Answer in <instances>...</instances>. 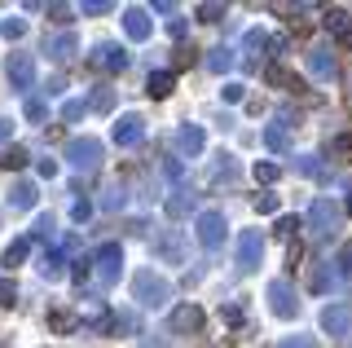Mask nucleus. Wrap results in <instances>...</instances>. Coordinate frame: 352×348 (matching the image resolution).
Wrapping results in <instances>:
<instances>
[{
    "label": "nucleus",
    "instance_id": "53",
    "mask_svg": "<svg viewBox=\"0 0 352 348\" xmlns=\"http://www.w3.org/2000/svg\"><path fill=\"white\" fill-rule=\"evenodd\" d=\"M278 230H282V234H295L300 225H295V216H282V221H278Z\"/></svg>",
    "mask_w": 352,
    "mask_h": 348
},
{
    "label": "nucleus",
    "instance_id": "27",
    "mask_svg": "<svg viewBox=\"0 0 352 348\" xmlns=\"http://www.w3.org/2000/svg\"><path fill=\"white\" fill-rule=\"evenodd\" d=\"M27 252H31V238H14V243L5 247V260H0V265L14 269V265H22V260H27Z\"/></svg>",
    "mask_w": 352,
    "mask_h": 348
},
{
    "label": "nucleus",
    "instance_id": "11",
    "mask_svg": "<svg viewBox=\"0 0 352 348\" xmlns=\"http://www.w3.org/2000/svg\"><path fill=\"white\" fill-rule=\"evenodd\" d=\"M9 84L18 93H31V84H36V58L31 53H14L9 58Z\"/></svg>",
    "mask_w": 352,
    "mask_h": 348
},
{
    "label": "nucleus",
    "instance_id": "4",
    "mask_svg": "<svg viewBox=\"0 0 352 348\" xmlns=\"http://www.w3.org/2000/svg\"><path fill=\"white\" fill-rule=\"evenodd\" d=\"M339 221H344V212L330 199H313V208H308V234H313L317 243H326V238L339 230Z\"/></svg>",
    "mask_w": 352,
    "mask_h": 348
},
{
    "label": "nucleus",
    "instance_id": "18",
    "mask_svg": "<svg viewBox=\"0 0 352 348\" xmlns=\"http://www.w3.org/2000/svg\"><path fill=\"white\" fill-rule=\"evenodd\" d=\"M124 31H128L132 40H150V14H146V9H137V5L124 9Z\"/></svg>",
    "mask_w": 352,
    "mask_h": 348
},
{
    "label": "nucleus",
    "instance_id": "29",
    "mask_svg": "<svg viewBox=\"0 0 352 348\" xmlns=\"http://www.w3.org/2000/svg\"><path fill=\"white\" fill-rule=\"evenodd\" d=\"M295 172H300V177H326V168H322L317 155H295Z\"/></svg>",
    "mask_w": 352,
    "mask_h": 348
},
{
    "label": "nucleus",
    "instance_id": "6",
    "mask_svg": "<svg viewBox=\"0 0 352 348\" xmlns=\"http://www.w3.org/2000/svg\"><path fill=\"white\" fill-rule=\"evenodd\" d=\"M225 212H216V208H207V212H198V221H194V234H198V243L207 247V252H216L220 243H225Z\"/></svg>",
    "mask_w": 352,
    "mask_h": 348
},
{
    "label": "nucleus",
    "instance_id": "1",
    "mask_svg": "<svg viewBox=\"0 0 352 348\" xmlns=\"http://www.w3.org/2000/svg\"><path fill=\"white\" fill-rule=\"evenodd\" d=\"M132 296H137L141 309H163L172 300V282L163 274H154V269H137L132 274Z\"/></svg>",
    "mask_w": 352,
    "mask_h": 348
},
{
    "label": "nucleus",
    "instance_id": "13",
    "mask_svg": "<svg viewBox=\"0 0 352 348\" xmlns=\"http://www.w3.org/2000/svg\"><path fill=\"white\" fill-rule=\"evenodd\" d=\"M88 62H93L97 71H115V75H119V71L128 67V53L119 49V45H97L93 53H88Z\"/></svg>",
    "mask_w": 352,
    "mask_h": 348
},
{
    "label": "nucleus",
    "instance_id": "49",
    "mask_svg": "<svg viewBox=\"0 0 352 348\" xmlns=\"http://www.w3.org/2000/svg\"><path fill=\"white\" fill-rule=\"evenodd\" d=\"M49 14L58 18V23H71V5H49Z\"/></svg>",
    "mask_w": 352,
    "mask_h": 348
},
{
    "label": "nucleus",
    "instance_id": "31",
    "mask_svg": "<svg viewBox=\"0 0 352 348\" xmlns=\"http://www.w3.org/2000/svg\"><path fill=\"white\" fill-rule=\"evenodd\" d=\"M84 111H93V106H88L84 97H71V102H62V119H66V124H80Z\"/></svg>",
    "mask_w": 352,
    "mask_h": 348
},
{
    "label": "nucleus",
    "instance_id": "8",
    "mask_svg": "<svg viewBox=\"0 0 352 348\" xmlns=\"http://www.w3.org/2000/svg\"><path fill=\"white\" fill-rule=\"evenodd\" d=\"M260 256H264V234L260 230H242L238 234V269L251 274V269L260 265Z\"/></svg>",
    "mask_w": 352,
    "mask_h": 348
},
{
    "label": "nucleus",
    "instance_id": "54",
    "mask_svg": "<svg viewBox=\"0 0 352 348\" xmlns=\"http://www.w3.org/2000/svg\"><path fill=\"white\" fill-rule=\"evenodd\" d=\"M168 31H172L176 40H181V36H185V18H172V23H168Z\"/></svg>",
    "mask_w": 352,
    "mask_h": 348
},
{
    "label": "nucleus",
    "instance_id": "46",
    "mask_svg": "<svg viewBox=\"0 0 352 348\" xmlns=\"http://www.w3.org/2000/svg\"><path fill=\"white\" fill-rule=\"evenodd\" d=\"M71 216H75V221H80V225H84V221H88V216H93V203H84V199H80V203H75V208H71Z\"/></svg>",
    "mask_w": 352,
    "mask_h": 348
},
{
    "label": "nucleus",
    "instance_id": "24",
    "mask_svg": "<svg viewBox=\"0 0 352 348\" xmlns=\"http://www.w3.org/2000/svg\"><path fill=\"white\" fill-rule=\"evenodd\" d=\"M242 49H247V53H251V58H256V62H260V58H264V49H273V40H269V36H264V31H260V27H251V31H247V36H242Z\"/></svg>",
    "mask_w": 352,
    "mask_h": 348
},
{
    "label": "nucleus",
    "instance_id": "15",
    "mask_svg": "<svg viewBox=\"0 0 352 348\" xmlns=\"http://www.w3.org/2000/svg\"><path fill=\"white\" fill-rule=\"evenodd\" d=\"M168 326H172L176 335H190V331H198V326H203V309H198V304H176L172 318H168Z\"/></svg>",
    "mask_w": 352,
    "mask_h": 348
},
{
    "label": "nucleus",
    "instance_id": "47",
    "mask_svg": "<svg viewBox=\"0 0 352 348\" xmlns=\"http://www.w3.org/2000/svg\"><path fill=\"white\" fill-rule=\"evenodd\" d=\"M330 287V269H317L313 274V291H326Z\"/></svg>",
    "mask_w": 352,
    "mask_h": 348
},
{
    "label": "nucleus",
    "instance_id": "41",
    "mask_svg": "<svg viewBox=\"0 0 352 348\" xmlns=\"http://www.w3.org/2000/svg\"><path fill=\"white\" fill-rule=\"evenodd\" d=\"M88 106H93V111H110V106H115V93H110V89H97Z\"/></svg>",
    "mask_w": 352,
    "mask_h": 348
},
{
    "label": "nucleus",
    "instance_id": "48",
    "mask_svg": "<svg viewBox=\"0 0 352 348\" xmlns=\"http://www.w3.org/2000/svg\"><path fill=\"white\" fill-rule=\"evenodd\" d=\"M40 177L53 181V177H58V163H53V159H40Z\"/></svg>",
    "mask_w": 352,
    "mask_h": 348
},
{
    "label": "nucleus",
    "instance_id": "28",
    "mask_svg": "<svg viewBox=\"0 0 352 348\" xmlns=\"http://www.w3.org/2000/svg\"><path fill=\"white\" fill-rule=\"evenodd\" d=\"M322 23H326V31H335V36H352V31H348V9H326V18H322Z\"/></svg>",
    "mask_w": 352,
    "mask_h": 348
},
{
    "label": "nucleus",
    "instance_id": "23",
    "mask_svg": "<svg viewBox=\"0 0 352 348\" xmlns=\"http://www.w3.org/2000/svg\"><path fill=\"white\" fill-rule=\"evenodd\" d=\"M137 313H132V309H124V313H110V318H106V331H115V335H137Z\"/></svg>",
    "mask_w": 352,
    "mask_h": 348
},
{
    "label": "nucleus",
    "instance_id": "2",
    "mask_svg": "<svg viewBox=\"0 0 352 348\" xmlns=\"http://www.w3.org/2000/svg\"><path fill=\"white\" fill-rule=\"evenodd\" d=\"M119 274H124V247H119V243L97 247V256H93V278H97V287L110 291V287L119 282Z\"/></svg>",
    "mask_w": 352,
    "mask_h": 348
},
{
    "label": "nucleus",
    "instance_id": "30",
    "mask_svg": "<svg viewBox=\"0 0 352 348\" xmlns=\"http://www.w3.org/2000/svg\"><path fill=\"white\" fill-rule=\"evenodd\" d=\"M75 326H80V318H75V313H66V309H58L49 318V331H58V335H71Z\"/></svg>",
    "mask_w": 352,
    "mask_h": 348
},
{
    "label": "nucleus",
    "instance_id": "33",
    "mask_svg": "<svg viewBox=\"0 0 352 348\" xmlns=\"http://www.w3.org/2000/svg\"><path fill=\"white\" fill-rule=\"evenodd\" d=\"M264 146H269L273 155H282V150H286V128L282 124H269V128H264Z\"/></svg>",
    "mask_w": 352,
    "mask_h": 348
},
{
    "label": "nucleus",
    "instance_id": "32",
    "mask_svg": "<svg viewBox=\"0 0 352 348\" xmlns=\"http://www.w3.org/2000/svg\"><path fill=\"white\" fill-rule=\"evenodd\" d=\"M22 115H27L31 124H44V119H49V102H44V97H27V106H22Z\"/></svg>",
    "mask_w": 352,
    "mask_h": 348
},
{
    "label": "nucleus",
    "instance_id": "9",
    "mask_svg": "<svg viewBox=\"0 0 352 348\" xmlns=\"http://www.w3.org/2000/svg\"><path fill=\"white\" fill-rule=\"evenodd\" d=\"M322 331L335 335V340H348L352 335V304H326L322 309Z\"/></svg>",
    "mask_w": 352,
    "mask_h": 348
},
{
    "label": "nucleus",
    "instance_id": "14",
    "mask_svg": "<svg viewBox=\"0 0 352 348\" xmlns=\"http://www.w3.org/2000/svg\"><path fill=\"white\" fill-rule=\"evenodd\" d=\"M44 53H49L53 62H71L75 53H80V40H75V31H58V36L44 40Z\"/></svg>",
    "mask_w": 352,
    "mask_h": 348
},
{
    "label": "nucleus",
    "instance_id": "5",
    "mask_svg": "<svg viewBox=\"0 0 352 348\" xmlns=\"http://www.w3.org/2000/svg\"><path fill=\"white\" fill-rule=\"evenodd\" d=\"M150 252L163 265H185V234L181 230H159L150 238Z\"/></svg>",
    "mask_w": 352,
    "mask_h": 348
},
{
    "label": "nucleus",
    "instance_id": "44",
    "mask_svg": "<svg viewBox=\"0 0 352 348\" xmlns=\"http://www.w3.org/2000/svg\"><path fill=\"white\" fill-rule=\"evenodd\" d=\"M256 208H260V216H273V212L282 208V203H278V194H260V199H256Z\"/></svg>",
    "mask_w": 352,
    "mask_h": 348
},
{
    "label": "nucleus",
    "instance_id": "22",
    "mask_svg": "<svg viewBox=\"0 0 352 348\" xmlns=\"http://www.w3.org/2000/svg\"><path fill=\"white\" fill-rule=\"evenodd\" d=\"M9 208L31 212V208H36V186H31V181H18V186L9 190Z\"/></svg>",
    "mask_w": 352,
    "mask_h": 348
},
{
    "label": "nucleus",
    "instance_id": "50",
    "mask_svg": "<svg viewBox=\"0 0 352 348\" xmlns=\"http://www.w3.org/2000/svg\"><path fill=\"white\" fill-rule=\"evenodd\" d=\"M269 84H291V75H286L282 67H269Z\"/></svg>",
    "mask_w": 352,
    "mask_h": 348
},
{
    "label": "nucleus",
    "instance_id": "52",
    "mask_svg": "<svg viewBox=\"0 0 352 348\" xmlns=\"http://www.w3.org/2000/svg\"><path fill=\"white\" fill-rule=\"evenodd\" d=\"M75 252H80V238L71 234V238H66V243H62V256H75Z\"/></svg>",
    "mask_w": 352,
    "mask_h": 348
},
{
    "label": "nucleus",
    "instance_id": "43",
    "mask_svg": "<svg viewBox=\"0 0 352 348\" xmlns=\"http://www.w3.org/2000/svg\"><path fill=\"white\" fill-rule=\"evenodd\" d=\"M278 348H317V340H313V335H286Z\"/></svg>",
    "mask_w": 352,
    "mask_h": 348
},
{
    "label": "nucleus",
    "instance_id": "17",
    "mask_svg": "<svg viewBox=\"0 0 352 348\" xmlns=\"http://www.w3.org/2000/svg\"><path fill=\"white\" fill-rule=\"evenodd\" d=\"M176 146H181L185 150V155H203V146H207V133H203V128H198V124H181V133H176Z\"/></svg>",
    "mask_w": 352,
    "mask_h": 348
},
{
    "label": "nucleus",
    "instance_id": "26",
    "mask_svg": "<svg viewBox=\"0 0 352 348\" xmlns=\"http://www.w3.org/2000/svg\"><path fill=\"white\" fill-rule=\"evenodd\" d=\"M190 208H194V194L190 190H172V199H168V216H172V221L190 216Z\"/></svg>",
    "mask_w": 352,
    "mask_h": 348
},
{
    "label": "nucleus",
    "instance_id": "25",
    "mask_svg": "<svg viewBox=\"0 0 352 348\" xmlns=\"http://www.w3.org/2000/svg\"><path fill=\"white\" fill-rule=\"evenodd\" d=\"M27 146H5V150H0V168H5V172H18V168H27Z\"/></svg>",
    "mask_w": 352,
    "mask_h": 348
},
{
    "label": "nucleus",
    "instance_id": "19",
    "mask_svg": "<svg viewBox=\"0 0 352 348\" xmlns=\"http://www.w3.org/2000/svg\"><path fill=\"white\" fill-rule=\"evenodd\" d=\"M172 89H176V75L172 71H150V80H146V93L150 97H159V102H163V97H172Z\"/></svg>",
    "mask_w": 352,
    "mask_h": 348
},
{
    "label": "nucleus",
    "instance_id": "7",
    "mask_svg": "<svg viewBox=\"0 0 352 348\" xmlns=\"http://www.w3.org/2000/svg\"><path fill=\"white\" fill-rule=\"evenodd\" d=\"M264 296H269V309L278 313V318H300V296H295V287L286 278H273Z\"/></svg>",
    "mask_w": 352,
    "mask_h": 348
},
{
    "label": "nucleus",
    "instance_id": "39",
    "mask_svg": "<svg viewBox=\"0 0 352 348\" xmlns=\"http://www.w3.org/2000/svg\"><path fill=\"white\" fill-rule=\"evenodd\" d=\"M110 9H115V5H110V0H84V5H80V14L97 18V14H110Z\"/></svg>",
    "mask_w": 352,
    "mask_h": 348
},
{
    "label": "nucleus",
    "instance_id": "40",
    "mask_svg": "<svg viewBox=\"0 0 352 348\" xmlns=\"http://www.w3.org/2000/svg\"><path fill=\"white\" fill-rule=\"evenodd\" d=\"M220 97H225V102H242V97H247V84H238V80H229L225 89H220Z\"/></svg>",
    "mask_w": 352,
    "mask_h": 348
},
{
    "label": "nucleus",
    "instance_id": "34",
    "mask_svg": "<svg viewBox=\"0 0 352 348\" xmlns=\"http://www.w3.org/2000/svg\"><path fill=\"white\" fill-rule=\"evenodd\" d=\"M330 159H344V163H352V133H339L335 141H330Z\"/></svg>",
    "mask_w": 352,
    "mask_h": 348
},
{
    "label": "nucleus",
    "instance_id": "56",
    "mask_svg": "<svg viewBox=\"0 0 352 348\" xmlns=\"http://www.w3.org/2000/svg\"><path fill=\"white\" fill-rule=\"evenodd\" d=\"M348 216H352V194H348Z\"/></svg>",
    "mask_w": 352,
    "mask_h": 348
},
{
    "label": "nucleus",
    "instance_id": "37",
    "mask_svg": "<svg viewBox=\"0 0 352 348\" xmlns=\"http://www.w3.org/2000/svg\"><path fill=\"white\" fill-rule=\"evenodd\" d=\"M36 238L53 247V238H58V230H53V216H40V221H36Z\"/></svg>",
    "mask_w": 352,
    "mask_h": 348
},
{
    "label": "nucleus",
    "instance_id": "12",
    "mask_svg": "<svg viewBox=\"0 0 352 348\" xmlns=\"http://www.w3.org/2000/svg\"><path fill=\"white\" fill-rule=\"evenodd\" d=\"M141 137H146V119L141 115H119V124H115V146H141Z\"/></svg>",
    "mask_w": 352,
    "mask_h": 348
},
{
    "label": "nucleus",
    "instance_id": "45",
    "mask_svg": "<svg viewBox=\"0 0 352 348\" xmlns=\"http://www.w3.org/2000/svg\"><path fill=\"white\" fill-rule=\"evenodd\" d=\"M18 300V287H14V278H0V304H14Z\"/></svg>",
    "mask_w": 352,
    "mask_h": 348
},
{
    "label": "nucleus",
    "instance_id": "51",
    "mask_svg": "<svg viewBox=\"0 0 352 348\" xmlns=\"http://www.w3.org/2000/svg\"><path fill=\"white\" fill-rule=\"evenodd\" d=\"M66 89V80H62V75H53V80H49V89H44V93H49V97H58Z\"/></svg>",
    "mask_w": 352,
    "mask_h": 348
},
{
    "label": "nucleus",
    "instance_id": "20",
    "mask_svg": "<svg viewBox=\"0 0 352 348\" xmlns=\"http://www.w3.org/2000/svg\"><path fill=\"white\" fill-rule=\"evenodd\" d=\"M238 62V53L234 49H225V45H216V49H207V71L212 75H225L229 67Z\"/></svg>",
    "mask_w": 352,
    "mask_h": 348
},
{
    "label": "nucleus",
    "instance_id": "3",
    "mask_svg": "<svg viewBox=\"0 0 352 348\" xmlns=\"http://www.w3.org/2000/svg\"><path fill=\"white\" fill-rule=\"evenodd\" d=\"M66 163L75 172H97L102 168V141L97 137H71L66 141Z\"/></svg>",
    "mask_w": 352,
    "mask_h": 348
},
{
    "label": "nucleus",
    "instance_id": "36",
    "mask_svg": "<svg viewBox=\"0 0 352 348\" xmlns=\"http://www.w3.org/2000/svg\"><path fill=\"white\" fill-rule=\"evenodd\" d=\"M0 31H5V40H22V36H27V18H5Z\"/></svg>",
    "mask_w": 352,
    "mask_h": 348
},
{
    "label": "nucleus",
    "instance_id": "21",
    "mask_svg": "<svg viewBox=\"0 0 352 348\" xmlns=\"http://www.w3.org/2000/svg\"><path fill=\"white\" fill-rule=\"evenodd\" d=\"M102 212H124L128 208V190L119 186V181H110V186L102 190V203H97Z\"/></svg>",
    "mask_w": 352,
    "mask_h": 348
},
{
    "label": "nucleus",
    "instance_id": "42",
    "mask_svg": "<svg viewBox=\"0 0 352 348\" xmlns=\"http://www.w3.org/2000/svg\"><path fill=\"white\" fill-rule=\"evenodd\" d=\"M335 269H339V274H352V243H344V247H339V256H335Z\"/></svg>",
    "mask_w": 352,
    "mask_h": 348
},
{
    "label": "nucleus",
    "instance_id": "35",
    "mask_svg": "<svg viewBox=\"0 0 352 348\" xmlns=\"http://www.w3.org/2000/svg\"><path fill=\"white\" fill-rule=\"evenodd\" d=\"M225 14H229V9L220 5V0H207V5H198V18H203V23H220Z\"/></svg>",
    "mask_w": 352,
    "mask_h": 348
},
{
    "label": "nucleus",
    "instance_id": "10",
    "mask_svg": "<svg viewBox=\"0 0 352 348\" xmlns=\"http://www.w3.org/2000/svg\"><path fill=\"white\" fill-rule=\"evenodd\" d=\"M304 67H308L313 80H330V75H335V49H330L326 40H317V45L304 53Z\"/></svg>",
    "mask_w": 352,
    "mask_h": 348
},
{
    "label": "nucleus",
    "instance_id": "55",
    "mask_svg": "<svg viewBox=\"0 0 352 348\" xmlns=\"http://www.w3.org/2000/svg\"><path fill=\"white\" fill-rule=\"evenodd\" d=\"M14 137V119H0V141H9Z\"/></svg>",
    "mask_w": 352,
    "mask_h": 348
},
{
    "label": "nucleus",
    "instance_id": "16",
    "mask_svg": "<svg viewBox=\"0 0 352 348\" xmlns=\"http://www.w3.org/2000/svg\"><path fill=\"white\" fill-rule=\"evenodd\" d=\"M40 278H44V282H62V278H66V256H62V247H49V252L40 256Z\"/></svg>",
    "mask_w": 352,
    "mask_h": 348
},
{
    "label": "nucleus",
    "instance_id": "38",
    "mask_svg": "<svg viewBox=\"0 0 352 348\" xmlns=\"http://www.w3.org/2000/svg\"><path fill=\"white\" fill-rule=\"evenodd\" d=\"M278 177H282V168H278V163H256V181H264V186H273Z\"/></svg>",
    "mask_w": 352,
    "mask_h": 348
}]
</instances>
